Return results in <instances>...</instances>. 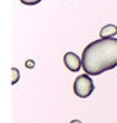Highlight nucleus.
Instances as JSON below:
<instances>
[{"mask_svg": "<svg viewBox=\"0 0 117 123\" xmlns=\"http://www.w3.org/2000/svg\"><path fill=\"white\" fill-rule=\"evenodd\" d=\"M82 67L89 76H99L117 67V39H98L83 49Z\"/></svg>", "mask_w": 117, "mask_h": 123, "instance_id": "f257e3e1", "label": "nucleus"}, {"mask_svg": "<svg viewBox=\"0 0 117 123\" xmlns=\"http://www.w3.org/2000/svg\"><path fill=\"white\" fill-rule=\"evenodd\" d=\"M74 93L80 98H87L93 92V82L89 74H80L74 82Z\"/></svg>", "mask_w": 117, "mask_h": 123, "instance_id": "f03ea898", "label": "nucleus"}, {"mask_svg": "<svg viewBox=\"0 0 117 123\" xmlns=\"http://www.w3.org/2000/svg\"><path fill=\"white\" fill-rule=\"evenodd\" d=\"M64 64L65 67L70 70V71H79L82 67V58H79L74 52H67V54L64 55Z\"/></svg>", "mask_w": 117, "mask_h": 123, "instance_id": "7ed1b4c3", "label": "nucleus"}, {"mask_svg": "<svg viewBox=\"0 0 117 123\" xmlns=\"http://www.w3.org/2000/svg\"><path fill=\"white\" fill-rule=\"evenodd\" d=\"M116 34H117V27H116V25H113V24L104 25V27L101 28V31H99L101 39H113Z\"/></svg>", "mask_w": 117, "mask_h": 123, "instance_id": "20e7f679", "label": "nucleus"}, {"mask_svg": "<svg viewBox=\"0 0 117 123\" xmlns=\"http://www.w3.org/2000/svg\"><path fill=\"white\" fill-rule=\"evenodd\" d=\"M11 73H12V85H15L18 80H19V71H18L16 68H12Z\"/></svg>", "mask_w": 117, "mask_h": 123, "instance_id": "39448f33", "label": "nucleus"}, {"mask_svg": "<svg viewBox=\"0 0 117 123\" xmlns=\"http://www.w3.org/2000/svg\"><path fill=\"white\" fill-rule=\"evenodd\" d=\"M42 0H21V3H24V5H27V6H33V5H37V3H40Z\"/></svg>", "mask_w": 117, "mask_h": 123, "instance_id": "423d86ee", "label": "nucleus"}, {"mask_svg": "<svg viewBox=\"0 0 117 123\" xmlns=\"http://www.w3.org/2000/svg\"><path fill=\"white\" fill-rule=\"evenodd\" d=\"M25 65H27V68H33L34 67V61H27V62H25Z\"/></svg>", "mask_w": 117, "mask_h": 123, "instance_id": "0eeeda50", "label": "nucleus"}, {"mask_svg": "<svg viewBox=\"0 0 117 123\" xmlns=\"http://www.w3.org/2000/svg\"><path fill=\"white\" fill-rule=\"evenodd\" d=\"M70 123H82V122H80V120H71Z\"/></svg>", "mask_w": 117, "mask_h": 123, "instance_id": "6e6552de", "label": "nucleus"}]
</instances>
